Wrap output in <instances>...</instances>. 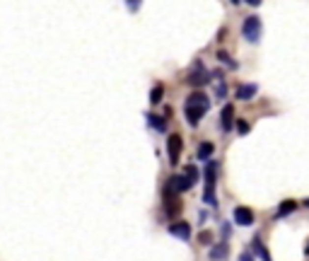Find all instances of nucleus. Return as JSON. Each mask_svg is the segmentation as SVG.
<instances>
[{
	"mask_svg": "<svg viewBox=\"0 0 309 261\" xmlns=\"http://www.w3.org/2000/svg\"><path fill=\"white\" fill-rule=\"evenodd\" d=\"M208 109H210V99L205 97V92H191L189 97H186V104H184V116H186V121L191 123V126H198L200 123V118L208 114Z\"/></svg>",
	"mask_w": 309,
	"mask_h": 261,
	"instance_id": "nucleus-1",
	"label": "nucleus"
},
{
	"mask_svg": "<svg viewBox=\"0 0 309 261\" xmlns=\"http://www.w3.org/2000/svg\"><path fill=\"white\" fill-rule=\"evenodd\" d=\"M203 176H205L203 203L215 205V176H218V165H215V162H208V165H205V170H203Z\"/></svg>",
	"mask_w": 309,
	"mask_h": 261,
	"instance_id": "nucleus-2",
	"label": "nucleus"
},
{
	"mask_svg": "<svg viewBox=\"0 0 309 261\" xmlns=\"http://www.w3.org/2000/svg\"><path fill=\"white\" fill-rule=\"evenodd\" d=\"M242 34H244V39L247 41H258L261 39V20L256 17V15H249L244 22H242Z\"/></svg>",
	"mask_w": 309,
	"mask_h": 261,
	"instance_id": "nucleus-3",
	"label": "nucleus"
},
{
	"mask_svg": "<svg viewBox=\"0 0 309 261\" xmlns=\"http://www.w3.org/2000/svg\"><path fill=\"white\" fill-rule=\"evenodd\" d=\"M210 80H213V75H210V73H208L200 63H196V65H194V70L186 75V85H191V87H203V85H208Z\"/></svg>",
	"mask_w": 309,
	"mask_h": 261,
	"instance_id": "nucleus-4",
	"label": "nucleus"
},
{
	"mask_svg": "<svg viewBox=\"0 0 309 261\" xmlns=\"http://www.w3.org/2000/svg\"><path fill=\"white\" fill-rule=\"evenodd\" d=\"M194 184H196V179H191L186 174H174V176H169V181H167V186L174 194H184V191L194 189Z\"/></svg>",
	"mask_w": 309,
	"mask_h": 261,
	"instance_id": "nucleus-5",
	"label": "nucleus"
},
{
	"mask_svg": "<svg viewBox=\"0 0 309 261\" xmlns=\"http://www.w3.org/2000/svg\"><path fill=\"white\" fill-rule=\"evenodd\" d=\"M167 150H169V162H171V165H179V157H181V150H184V141H181V136L171 133L169 141H167Z\"/></svg>",
	"mask_w": 309,
	"mask_h": 261,
	"instance_id": "nucleus-6",
	"label": "nucleus"
},
{
	"mask_svg": "<svg viewBox=\"0 0 309 261\" xmlns=\"http://www.w3.org/2000/svg\"><path fill=\"white\" fill-rule=\"evenodd\" d=\"M253 210L252 208H247V205H237L234 208V223L237 225H242V228H249V225H253Z\"/></svg>",
	"mask_w": 309,
	"mask_h": 261,
	"instance_id": "nucleus-7",
	"label": "nucleus"
},
{
	"mask_svg": "<svg viewBox=\"0 0 309 261\" xmlns=\"http://www.w3.org/2000/svg\"><path fill=\"white\" fill-rule=\"evenodd\" d=\"M220 126H223L225 133H229V131L234 128V107H232V104H225V107H223V112H220Z\"/></svg>",
	"mask_w": 309,
	"mask_h": 261,
	"instance_id": "nucleus-8",
	"label": "nucleus"
},
{
	"mask_svg": "<svg viewBox=\"0 0 309 261\" xmlns=\"http://www.w3.org/2000/svg\"><path fill=\"white\" fill-rule=\"evenodd\" d=\"M167 230H169V234H171V237H176V239H184V242L191 237V225H189V223H171Z\"/></svg>",
	"mask_w": 309,
	"mask_h": 261,
	"instance_id": "nucleus-9",
	"label": "nucleus"
},
{
	"mask_svg": "<svg viewBox=\"0 0 309 261\" xmlns=\"http://www.w3.org/2000/svg\"><path fill=\"white\" fill-rule=\"evenodd\" d=\"M258 92V87L253 85V83H244V85L237 87V99H242V102H247V99H252L253 94Z\"/></svg>",
	"mask_w": 309,
	"mask_h": 261,
	"instance_id": "nucleus-10",
	"label": "nucleus"
},
{
	"mask_svg": "<svg viewBox=\"0 0 309 261\" xmlns=\"http://www.w3.org/2000/svg\"><path fill=\"white\" fill-rule=\"evenodd\" d=\"M227 254H229V249H227V244H213V249H210V261H225Z\"/></svg>",
	"mask_w": 309,
	"mask_h": 261,
	"instance_id": "nucleus-11",
	"label": "nucleus"
},
{
	"mask_svg": "<svg viewBox=\"0 0 309 261\" xmlns=\"http://www.w3.org/2000/svg\"><path fill=\"white\" fill-rule=\"evenodd\" d=\"M145 118H147V123H150L157 133H165V131H167V121H165V118H160V116H155V114H145Z\"/></svg>",
	"mask_w": 309,
	"mask_h": 261,
	"instance_id": "nucleus-12",
	"label": "nucleus"
},
{
	"mask_svg": "<svg viewBox=\"0 0 309 261\" xmlns=\"http://www.w3.org/2000/svg\"><path fill=\"white\" fill-rule=\"evenodd\" d=\"M297 208V201H292V199H287V201H282L278 205V213H276V218H287L292 210Z\"/></svg>",
	"mask_w": 309,
	"mask_h": 261,
	"instance_id": "nucleus-13",
	"label": "nucleus"
},
{
	"mask_svg": "<svg viewBox=\"0 0 309 261\" xmlns=\"http://www.w3.org/2000/svg\"><path fill=\"white\" fill-rule=\"evenodd\" d=\"M213 150H215V145L210 143V141H205V143L198 145V160H210V155H213Z\"/></svg>",
	"mask_w": 309,
	"mask_h": 261,
	"instance_id": "nucleus-14",
	"label": "nucleus"
},
{
	"mask_svg": "<svg viewBox=\"0 0 309 261\" xmlns=\"http://www.w3.org/2000/svg\"><path fill=\"white\" fill-rule=\"evenodd\" d=\"M252 247H253V254H256V257H261L263 261H271V254H268V249L263 247V242H261V239H253Z\"/></svg>",
	"mask_w": 309,
	"mask_h": 261,
	"instance_id": "nucleus-15",
	"label": "nucleus"
},
{
	"mask_svg": "<svg viewBox=\"0 0 309 261\" xmlns=\"http://www.w3.org/2000/svg\"><path fill=\"white\" fill-rule=\"evenodd\" d=\"M218 60H220L223 65H227V68H237V60H234V58H229L227 51H218Z\"/></svg>",
	"mask_w": 309,
	"mask_h": 261,
	"instance_id": "nucleus-16",
	"label": "nucleus"
},
{
	"mask_svg": "<svg viewBox=\"0 0 309 261\" xmlns=\"http://www.w3.org/2000/svg\"><path fill=\"white\" fill-rule=\"evenodd\" d=\"M162 92H165V87L155 85L152 87V94H150V102H152V104H160V102H162Z\"/></svg>",
	"mask_w": 309,
	"mask_h": 261,
	"instance_id": "nucleus-17",
	"label": "nucleus"
},
{
	"mask_svg": "<svg viewBox=\"0 0 309 261\" xmlns=\"http://www.w3.org/2000/svg\"><path fill=\"white\" fill-rule=\"evenodd\" d=\"M234 128H237V133H239V136H247V133H249V123H247V121H242V118L234 123Z\"/></svg>",
	"mask_w": 309,
	"mask_h": 261,
	"instance_id": "nucleus-18",
	"label": "nucleus"
},
{
	"mask_svg": "<svg viewBox=\"0 0 309 261\" xmlns=\"http://www.w3.org/2000/svg\"><path fill=\"white\" fill-rule=\"evenodd\" d=\"M184 174H186V176H191V179H196V181H198V170L194 167V165H186V167H184Z\"/></svg>",
	"mask_w": 309,
	"mask_h": 261,
	"instance_id": "nucleus-19",
	"label": "nucleus"
},
{
	"mask_svg": "<svg viewBox=\"0 0 309 261\" xmlns=\"http://www.w3.org/2000/svg\"><path fill=\"white\" fill-rule=\"evenodd\" d=\"M198 242H200V244H210V232H200Z\"/></svg>",
	"mask_w": 309,
	"mask_h": 261,
	"instance_id": "nucleus-20",
	"label": "nucleus"
},
{
	"mask_svg": "<svg viewBox=\"0 0 309 261\" xmlns=\"http://www.w3.org/2000/svg\"><path fill=\"white\" fill-rule=\"evenodd\" d=\"M215 92H218V97L223 99V97H225V94H227V87H225V83H220V85H218V89H215Z\"/></svg>",
	"mask_w": 309,
	"mask_h": 261,
	"instance_id": "nucleus-21",
	"label": "nucleus"
},
{
	"mask_svg": "<svg viewBox=\"0 0 309 261\" xmlns=\"http://www.w3.org/2000/svg\"><path fill=\"white\" fill-rule=\"evenodd\" d=\"M239 261H253V257L249 252H242V254H239Z\"/></svg>",
	"mask_w": 309,
	"mask_h": 261,
	"instance_id": "nucleus-22",
	"label": "nucleus"
},
{
	"mask_svg": "<svg viewBox=\"0 0 309 261\" xmlns=\"http://www.w3.org/2000/svg\"><path fill=\"white\" fill-rule=\"evenodd\" d=\"M244 2H249L252 7H258V5H261V0H244Z\"/></svg>",
	"mask_w": 309,
	"mask_h": 261,
	"instance_id": "nucleus-23",
	"label": "nucleus"
},
{
	"mask_svg": "<svg viewBox=\"0 0 309 261\" xmlns=\"http://www.w3.org/2000/svg\"><path fill=\"white\" fill-rule=\"evenodd\" d=\"M305 254H309V242H307V247H305Z\"/></svg>",
	"mask_w": 309,
	"mask_h": 261,
	"instance_id": "nucleus-24",
	"label": "nucleus"
},
{
	"mask_svg": "<svg viewBox=\"0 0 309 261\" xmlns=\"http://www.w3.org/2000/svg\"><path fill=\"white\" fill-rule=\"evenodd\" d=\"M305 205H309V199H305Z\"/></svg>",
	"mask_w": 309,
	"mask_h": 261,
	"instance_id": "nucleus-25",
	"label": "nucleus"
},
{
	"mask_svg": "<svg viewBox=\"0 0 309 261\" xmlns=\"http://www.w3.org/2000/svg\"><path fill=\"white\" fill-rule=\"evenodd\" d=\"M131 2H133V5H138V0H131Z\"/></svg>",
	"mask_w": 309,
	"mask_h": 261,
	"instance_id": "nucleus-26",
	"label": "nucleus"
},
{
	"mask_svg": "<svg viewBox=\"0 0 309 261\" xmlns=\"http://www.w3.org/2000/svg\"><path fill=\"white\" fill-rule=\"evenodd\" d=\"M232 2H234V5H237V2H239V0H232Z\"/></svg>",
	"mask_w": 309,
	"mask_h": 261,
	"instance_id": "nucleus-27",
	"label": "nucleus"
}]
</instances>
